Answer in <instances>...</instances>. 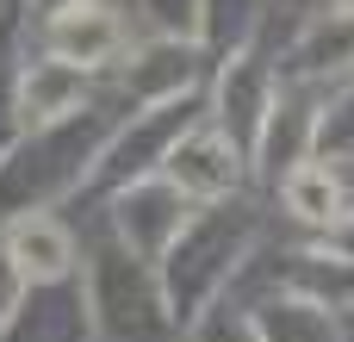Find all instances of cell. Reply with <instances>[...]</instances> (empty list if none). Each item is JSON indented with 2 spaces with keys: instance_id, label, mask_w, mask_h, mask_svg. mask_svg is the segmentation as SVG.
I'll use <instances>...</instances> for the list:
<instances>
[{
  "instance_id": "obj_6",
  "label": "cell",
  "mask_w": 354,
  "mask_h": 342,
  "mask_svg": "<svg viewBox=\"0 0 354 342\" xmlns=\"http://www.w3.org/2000/svg\"><path fill=\"white\" fill-rule=\"evenodd\" d=\"M342 6H354V0H342Z\"/></svg>"
},
{
  "instance_id": "obj_2",
  "label": "cell",
  "mask_w": 354,
  "mask_h": 342,
  "mask_svg": "<svg viewBox=\"0 0 354 342\" xmlns=\"http://www.w3.org/2000/svg\"><path fill=\"white\" fill-rule=\"evenodd\" d=\"M6 262L25 287H50L75 268V243L50 212H25V218L6 224Z\"/></svg>"
},
{
  "instance_id": "obj_3",
  "label": "cell",
  "mask_w": 354,
  "mask_h": 342,
  "mask_svg": "<svg viewBox=\"0 0 354 342\" xmlns=\"http://www.w3.org/2000/svg\"><path fill=\"white\" fill-rule=\"evenodd\" d=\"M168 181H174L180 193H199V199L230 193V187L243 181L236 143H230V137H218L212 125H205V131H193V137H180V143H174V156H168Z\"/></svg>"
},
{
  "instance_id": "obj_4",
  "label": "cell",
  "mask_w": 354,
  "mask_h": 342,
  "mask_svg": "<svg viewBox=\"0 0 354 342\" xmlns=\"http://www.w3.org/2000/svg\"><path fill=\"white\" fill-rule=\"evenodd\" d=\"M81 100H87V69H75V62H62V56L31 62L25 81H19V112H25L31 125H56V118L81 112Z\"/></svg>"
},
{
  "instance_id": "obj_1",
  "label": "cell",
  "mask_w": 354,
  "mask_h": 342,
  "mask_svg": "<svg viewBox=\"0 0 354 342\" xmlns=\"http://www.w3.org/2000/svg\"><path fill=\"white\" fill-rule=\"evenodd\" d=\"M44 37H50V56H62V62H75V69H93V62H106V56L124 50V25H118V12L100 6V0H68V6H56L50 25H44Z\"/></svg>"
},
{
  "instance_id": "obj_5",
  "label": "cell",
  "mask_w": 354,
  "mask_h": 342,
  "mask_svg": "<svg viewBox=\"0 0 354 342\" xmlns=\"http://www.w3.org/2000/svg\"><path fill=\"white\" fill-rule=\"evenodd\" d=\"M280 199H286V212H292V218L324 224V231H336V224L348 218V212H342V181H336V168H330V162H299V168H286Z\"/></svg>"
}]
</instances>
